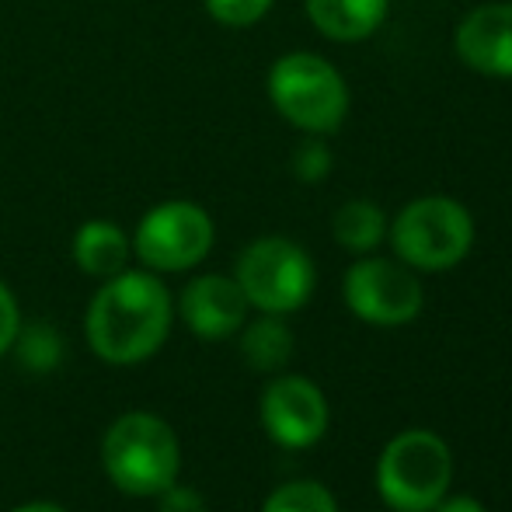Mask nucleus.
I'll list each match as a JSON object with an SVG mask.
<instances>
[{
  "instance_id": "nucleus-1",
  "label": "nucleus",
  "mask_w": 512,
  "mask_h": 512,
  "mask_svg": "<svg viewBox=\"0 0 512 512\" xmlns=\"http://www.w3.org/2000/svg\"><path fill=\"white\" fill-rule=\"evenodd\" d=\"M171 293L154 272L112 276L84 317L88 345L102 363L136 366L157 356L171 335Z\"/></svg>"
},
{
  "instance_id": "nucleus-2",
  "label": "nucleus",
  "mask_w": 512,
  "mask_h": 512,
  "mask_svg": "<svg viewBox=\"0 0 512 512\" xmlns=\"http://www.w3.org/2000/svg\"><path fill=\"white\" fill-rule=\"evenodd\" d=\"M102 467L122 495L157 499L178 481L182 446L164 418L150 411H126L108 425L102 439Z\"/></svg>"
},
{
  "instance_id": "nucleus-3",
  "label": "nucleus",
  "mask_w": 512,
  "mask_h": 512,
  "mask_svg": "<svg viewBox=\"0 0 512 512\" xmlns=\"http://www.w3.org/2000/svg\"><path fill=\"white\" fill-rule=\"evenodd\" d=\"M269 98L290 126L304 133H335L349 112L345 81L317 53H286L269 70Z\"/></svg>"
},
{
  "instance_id": "nucleus-4",
  "label": "nucleus",
  "mask_w": 512,
  "mask_h": 512,
  "mask_svg": "<svg viewBox=\"0 0 512 512\" xmlns=\"http://www.w3.org/2000/svg\"><path fill=\"white\" fill-rule=\"evenodd\" d=\"M453 478V457L436 432L408 429L387 443L377 467V485L398 512H432Z\"/></svg>"
},
{
  "instance_id": "nucleus-5",
  "label": "nucleus",
  "mask_w": 512,
  "mask_h": 512,
  "mask_svg": "<svg viewBox=\"0 0 512 512\" xmlns=\"http://www.w3.org/2000/svg\"><path fill=\"white\" fill-rule=\"evenodd\" d=\"M391 241L398 258L411 269L443 272L453 269L471 251L474 220L453 199L425 196L401 209L391 227Z\"/></svg>"
},
{
  "instance_id": "nucleus-6",
  "label": "nucleus",
  "mask_w": 512,
  "mask_h": 512,
  "mask_svg": "<svg viewBox=\"0 0 512 512\" xmlns=\"http://www.w3.org/2000/svg\"><path fill=\"white\" fill-rule=\"evenodd\" d=\"M234 279L248 307L265 314H290L314 293V262L300 244L286 237H262L241 251Z\"/></svg>"
},
{
  "instance_id": "nucleus-7",
  "label": "nucleus",
  "mask_w": 512,
  "mask_h": 512,
  "mask_svg": "<svg viewBox=\"0 0 512 512\" xmlns=\"http://www.w3.org/2000/svg\"><path fill=\"white\" fill-rule=\"evenodd\" d=\"M213 248V220L189 199L154 206L133 234V251L154 272H185Z\"/></svg>"
},
{
  "instance_id": "nucleus-8",
  "label": "nucleus",
  "mask_w": 512,
  "mask_h": 512,
  "mask_svg": "<svg viewBox=\"0 0 512 512\" xmlns=\"http://www.w3.org/2000/svg\"><path fill=\"white\" fill-rule=\"evenodd\" d=\"M345 304L370 324H408L422 310V286L405 265L387 258H363L345 272Z\"/></svg>"
},
{
  "instance_id": "nucleus-9",
  "label": "nucleus",
  "mask_w": 512,
  "mask_h": 512,
  "mask_svg": "<svg viewBox=\"0 0 512 512\" xmlns=\"http://www.w3.org/2000/svg\"><path fill=\"white\" fill-rule=\"evenodd\" d=\"M262 425L286 450H307L328 429V401L307 377H279L262 394Z\"/></svg>"
},
{
  "instance_id": "nucleus-10",
  "label": "nucleus",
  "mask_w": 512,
  "mask_h": 512,
  "mask_svg": "<svg viewBox=\"0 0 512 512\" xmlns=\"http://www.w3.org/2000/svg\"><path fill=\"white\" fill-rule=\"evenodd\" d=\"M178 314L189 324L192 335L216 342V338H230L234 331H241L244 317H248V300H244L237 279L199 276L182 290Z\"/></svg>"
},
{
  "instance_id": "nucleus-11",
  "label": "nucleus",
  "mask_w": 512,
  "mask_h": 512,
  "mask_svg": "<svg viewBox=\"0 0 512 512\" xmlns=\"http://www.w3.org/2000/svg\"><path fill=\"white\" fill-rule=\"evenodd\" d=\"M457 56L488 77H512V4H485L457 28Z\"/></svg>"
},
{
  "instance_id": "nucleus-12",
  "label": "nucleus",
  "mask_w": 512,
  "mask_h": 512,
  "mask_svg": "<svg viewBox=\"0 0 512 512\" xmlns=\"http://www.w3.org/2000/svg\"><path fill=\"white\" fill-rule=\"evenodd\" d=\"M307 18L324 39L363 42L384 25L387 0H304Z\"/></svg>"
},
{
  "instance_id": "nucleus-13",
  "label": "nucleus",
  "mask_w": 512,
  "mask_h": 512,
  "mask_svg": "<svg viewBox=\"0 0 512 512\" xmlns=\"http://www.w3.org/2000/svg\"><path fill=\"white\" fill-rule=\"evenodd\" d=\"M129 251H133V241L112 220H88L74 234V262L88 276L98 279L119 276L129 262Z\"/></svg>"
},
{
  "instance_id": "nucleus-14",
  "label": "nucleus",
  "mask_w": 512,
  "mask_h": 512,
  "mask_svg": "<svg viewBox=\"0 0 512 512\" xmlns=\"http://www.w3.org/2000/svg\"><path fill=\"white\" fill-rule=\"evenodd\" d=\"M290 352H293V335L279 314H265L262 321L248 324L241 335V356L251 370L258 373H272V370H283L290 363Z\"/></svg>"
},
{
  "instance_id": "nucleus-15",
  "label": "nucleus",
  "mask_w": 512,
  "mask_h": 512,
  "mask_svg": "<svg viewBox=\"0 0 512 512\" xmlns=\"http://www.w3.org/2000/svg\"><path fill=\"white\" fill-rule=\"evenodd\" d=\"M331 230H335V241L342 244V248L366 255V251H373L384 241L387 220H384V213H380V206L366 203V199H352V203H345L335 213Z\"/></svg>"
},
{
  "instance_id": "nucleus-16",
  "label": "nucleus",
  "mask_w": 512,
  "mask_h": 512,
  "mask_svg": "<svg viewBox=\"0 0 512 512\" xmlns=\"http://www.w3.org/2000/svg\"><path fill=\"white\" fill-rule=\"evenodd\" d=\"M11 349H14V356H18V363L25 366V370L49 373V370H56V366H60V359H63V338H60V331H56L53 324L35 321V324H28V328H18Z\"/></svg>"
},
{
  "instance_id": "nucleus-17",
  "label": "nucleus",
  "mask_w": 512,
  "mask_h": 512,
  "mask_svg": "<svg viewBox=\"0 0 512 512\" xmlns=\"http://www.w3.org/2000/svg\"><path fill=\"white\" fill-rule=\"evenodd\" d=\"M262 512H338L335 499L317 481H290L269 495Z\"/></svg>"
},
{
  "instance_id": "nucleus-18",
  "label": "nucleus",
  "mask_w": 512,
  "mask_h": 512,
  "mask_svg": "<svg viewBox=\"0 0 512 512\" xmlns=\"http://www.w3.org/2000/svg\"><path fill=\"white\" fill-rule=\"evenodd\" d=\"M272 0H206V11L213 14L220 25L230 28H248L265 18Z\"/></svg>"
},
{
  "instance_id": "nucleus-19",
  "label": "nucleus",
  "mask_w": 512,
  "mask_h": 512,
  "mask_svg": "<svg viewBox=\"0 0 512 512\" xmlns=\"http://www.w3.org/2000/svg\"><path fill=\"white\" fill-rule=\"evenodd\" d=\"M293 175L300 182H321V178L331 175V150L324 147L321 140H307L293 150Z\"/></svg>"
},
{
  "instance_id": "nucleus-20",
  "label": "nucleus",
  "mask_w": 512,
  "mask_h": 512,
  "mask_svg": "<svg viewBox=\"0 0 512 512\" xmlns=\"http://www.w3.org/2000/svg\"><path fill=\"white\" fill-rule=\"evenodd\" d=\"M157 512H206V502L196 488L189 485H171L157 495Z\"/></svg>"
},
{
  "instance_id": "nucleus-21",
  "label": "nucleus",
  "mask_w": 512,
  "mask_h": 512,
  "mask_svg": "<svg viewBox=\"0 0 512 512\" xmlns=\"http://www.w3.org/2000/svg\"><path fill=\"white\" fill-rule=\"evenodd\" d=\"M21 328V310L14 293L7 290V283H0V356L14 345V335Z\"/></svg>"
},
{
  "instance_id": "nucleus-22",
  "label": "nucleus",
  "mask_w": 512,
  "mask_h": 512,
  "mask_svg": "<svg viewBox=\"0 0 512 512\" xmlns=\"http://www.w3.org/2000/svg\"><path fill=\"white\" fill-rule=\"evenodd\" d=\"M432 512H485L478 506L474 499H467V495H457V499H439L436 506H432Z\"/></svg>"
},
{
  "instance_id": "nucleus-23",
  "label": "nucleus",
  "mask_w": 512,
  "mask_h": 512,
  "mask_svg": "<svg viewBox=\"0 0 512 512\" xmlns=\"http://www.w3.org/2000/svg\"><path fill=\"white\" fill-rule=\"evenodd\" d=\"M11 512H67V509L56 506V502H25V506L11 509Z\"/></svg>"
}]
</instances>
